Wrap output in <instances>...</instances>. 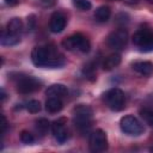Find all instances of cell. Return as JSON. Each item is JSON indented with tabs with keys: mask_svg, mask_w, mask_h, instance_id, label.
<instances>
[{
	"mask_svg": "<svg viewBox=\"0 0 153 153\" xmlns=\"http://www.w3.org/2000/svg\"><path fill=\"white\" fill-rule=\"evenodd\" d=\"M92 109L86 104H79L73 109V122L80 133L90 130L92 124Z\"/></svg>",
	"mask_w": 153,
	"mask_h": 153,
	"instance_id": "cell-1",
	"label": "cell"
},
{
	"mask_svg": "<svg viewBox=\"0 0 153 153\" xmlns=\"http://www.w3.org/2000/svg\"><path fill=\"white\" fill-rule=\"evenodd\" d=\"M62 47L67 50H80L81 53H87L90 51L91 43L86 36H84L80 32H76L62 41Z\"/></svg>",
	"mask_w": 153,
	"mask_h": 153,
	"instance_id": "cell-2",
	"label": "cell"
},
{
	"mask_svg": "<svg viewBox=\"0 0 153 153\" xmlns=\"http://www.w3.org/2000/svg\"><path fill=\"white\" fill-rule=\"evenodd\" d=\"M104 102L112 111H121L126 105V97L122 90L111 88L104 93Z\"/></svg>",
	"mask_w": 153,
	"mask_h": 153,
	"instance_id": "cell-3",
	"label": "cell"
},
{
	"mask_svg": "<svg viewBox=\"0 0 153 153\" xmlns=\"http://www.w3.org/2000/svg\"><path fill=\"white\" fill-rule=\"evenodd\" d=\"M133 43L143 49L149 50L153 48V29L151 27H141L133 35Z\"/></svg>",
	"mask_w": 153,
	"mask_h": 153,
	"instance_id": "cell-4",
	"label": "cell"
},
{
	"mask_svg": "<svg viewBox=\"0 0 153 153\" xmlns=\"http://www.w3.org/2000/svg\"><path fill=\"white\" fill-rule=\"evenodd\" d=\"M120 127H121V130L127 135L137 136L143 133V126L136 117L131 115H127L122 117L120 121Z\"/></svg>",
	"mask_w": 153,
	"mask_h": 153,
	"instance_id": "cell-5",
	"label": "cell"
},
{
	"mask_svg": "<svg viewBox=\"0 0 153 153\" xmlns=\"http://www.w3.org/2000/svg\"><path fill=\"white\" fill-rule=\"evenodd\" d=\"M41 81L33 76H22L17 82V91L22 94H29L41 88Z\"/></svg>",
	"mask_w": 153,
	"mask_h": 153,
	"instance_id": "cell-6",
	"label": "cell"
},
{
	"mask_svg": "<svg viewBox=\"0 0 153 153\" xmlns=\"http://www.w3.org/2000/svg\"><path fill=\"white\" fill-rule=\"evenodd\" d=\"M90 148L92 152H103L108 148V136L104 130L96 129L90 136Z\"/></svg>",
	"mask_w": 153,
	"mask_h": 153,
	"instance_id": "cell-7",
	"label": "cell"
},
{
	"mask_svg": "<svg viewBox=\"0 0 153 153\" xmlns=\"http://www.w3.org/2000/svg\"><path fill=\"white\" fill-rule=\"evenodd\" d=\"M128 42V33L124 29H118L112 31L108 36V44L110 48L115 50H121L127 45Z\"/></svg>",
	"mask_w": 153,
	"mask_h": 153,
	"instance_id": "cell-8",
	"label": "cell"
},
{
	"mask_svg": "<svg viewBox=\"0 0 153 153\" xmlns=\"http://www.w3.org/2000/svg\"><path fill=\"white\" fill-rule=\"evenodd\" d=\"M51 131L54 134V137L57 140V142L63 143L68 139V131L66 129V118L61 117L59 120H55L51 123Z\"/></svg>",
	"mask_w": 153,
	"mask_h": 153,
	"instance_id": "cell-9",
	"label": "cell"
},
{
	"mask_svg": "<svg viewBox=\"0 0 153 153\" xmlns=\"http://www.w3.org/2000/svg\"><path fill=\"white\" fill-rule=\"evenodd\" d=\"M67 24V18L63 13L61 12H54L49 19V29L54 33L61 32Z\"/></svg>",
	"mask_w": 153,
	"mask_h": 153,
	"instance_id": "cell-10",
	"label": "cell"
},
{
	"mask_svg": "<svg viewBox=\"0 0 153 153\" xmlns=\"http://www.w3.org/2000/svg\"><path fill=\"white\" fill-rule=\"evenodd\" d=\"M32 63L37 67H45L48 62V53L45 47H35L31 53Z\"/></svg>",
	"mask_w": 153,
	"mask_h": 153,
	"instance_id": "cell-11",
	"label": "cell"
},
{
	"mask_svg": "<svg viewBox=\"0 0 153 153\" xmlns=\"http://www.w3.org/2000/svg\"><path fill=\"white\" fill-rule=\"evenodd\" d=\"M131 67L136 73L141 75L149 76L153 74V63L149 61H137V62H134Z\"/></svg>",
	"mask_w": 153,
	"mask_h": 153,
	"instance_id": "cell-12",
	"label": "cell"
},
{
	"mask_svg": "<svg viewBox=\"0 0 153 153\" xmlns=\"http://www.w3.org/2000/svg\"><path fill=\"white\" fill-rule=\"evenodd\" d=\"M45 94L48 96V98H50V97L62 98L67 94V87L62 84H54V85H51L47 88Z\"/></svg>",
	"mask_w": 153,
	"mask_h": 153,
	"instance_id": "cell-13",
	"label": "cell"
},
{
	"mask_svg": "<svg viewBox=\"0 0 153 153\" xmlns=\"http://www.w3.org/2000/svg\"><path fill=\"white\" fill-rule=\"evenodd\" d=\"M120 63H121V55L118 53L110 54L103 61V69L104 71H111V69L116 68Z\"/></svg>",
	"mask_w": 153,
	"mask_h": 153,
	"instance_id": "cell-14",
	"label": "cell"
},
{
	"mask_svg": "<svg viewBox=\"0 0 153 153\" xmlns=\"http://www.w3.org/2000/svg\"><path fill=\"white\" fill-rule=\"evenodd\" d=\"M62 108H63V103H62L61 98L50 97L45 102V109H47V111H49L51 114H55V112L61 111Z\"/></svg>",
	"mask_w": 153,
	"mask_h": 153,
	"instance_id": "cell-15",
	"label": "cell"
},
{
	"mask_svg": "<svg viewBox=\"0 0 153 153\" xmlns=\"http://www.w3.org/2000/svg\"><path fill=\"white\" fill-rule=\"evenodd\" d=\"M111 16V10L109 6H99L94 12V19L99 23L106 22Z\"/></svg>",
	"mask_w": 153,
	"mask_h": 153,
	"instance_id": "cell-16",
	"label": "cell"
},
{
	"mask_svg": "<svg viewBox=\"0 0 153 153\" xmlns=\"http://www.w3.org/2000/svg\"><path fill=\"white\" fill-rule=\"evenodd\" d=\"M23 30V23L19 18H12L6 26V31L13 35H19Z\"/></svg>",
	"mask_w": 153,
	"mask_h": 153,
	"instance_id": "cell-17",
	"label": "cell"
},
{
	"mask_svg": "<svg viewBox=\"0 0 153 153\" xmlns=\"http://www.w3.org/2000/svg\"><path fill=\"white\" fill-rule=\"evenodd\" d=\"M19 41H20L19 35H13V33H10L7 31H2V33H1L0 42L2 45H16Z\"/></svg>",
	"mask_w": 153,
	"mask_h": 153,
	"instance_id": "cell-18",
	"label": "cell"
},
{
	"mask_svg": "<svg viewBox=\"0 0 153 153\" xmlns=\"http://www.w3.org/2000/svg\"><path fill=\"white\" fill-rule=\"evenodd\" d=\"M49 127H50V123L47 118H39L36 121V130L38 133H41L42 135H44L48 131Z\"/></svg>",
	"mask_w": 153,
	"mask_h": 153,
	"instance_id": "cell-19",
	"label": "cell"
},
{
	"mask_svg": "<svg viewBox=\"0 0 153 153\" xmlns=\"http://www.w3.org/2000/svg\"><path fill=\"white\" fill-rule=\"evenodd\" d=\"M140 116L142 117V120L151 127H153V110L143 108L140 110Z\"/></svg>",
	"mask_w": 153,
	"mask_h": 153,
	"instance_id": "cell-20",
	"label": "cell"
},
{
	"mask_svg": "<svg viewBox=\"0 0 153 153\" xmlns=\"http://www.w3.org/2000/svg\"><path fill=\"white\" fill-rule=\"evenodd\" d=\"M26 110L29 111V112H31V114H36V112H38L39 110H41V103H39V100H36V99H32V100H29L27 103H26Z\"/></svg>",
	"mask_w": 153,
	"mask_h": 153,
	"instance_id": "cell-21",
	"label": "cell"
},
{
	"mask_svg": "<svg viewBox=\"0 0 153 153\" xmlns=\"http://www.w3.org/2000/svg\"><path fill=\"white\" fill-rule=\"evenodd\" d=\"M72 1H73V5L80 11H88L92 7L88 0H72Z\"/></svg>",
	"mask_w": 153,
	"mask_h": 153,
	"instance_id": "cell-22",
	"label": "cell"
},
{
	"mask_svg": "<svg viewBox=\"0 0 153 153\" xmlns=\"http://www.w3.org/2000/svg\"><path fill=\"white\" fill-rule=\"evenodd\" d=\"M82 73H84V75H85L86 78L93 80V79H94V74H96V67H94V65H93V63H87V65H85V67H84V69H82Z\"/></svg>",
	"mask_w": 153,
	"mask_h": 153,
	"instance_id": "cell-23",
	"label": "cell"
},
{
	"mask_svg": "<svg viewBox=\"0 0 153 153\" xmlns=\"http://www.w3.org/2000/svg\"><path fill=\"white\" fill-rule=\"evenodd\" d=\"M20 141H22L23 143L31 145V143H33L35 137H33V135H32L30 131H27V130H23V131L20 133Z\"/></svg>",
	"mask_w": 153,
	"mask_h": 153,
	"instance_id": "cell-24",
	"label": "cell"
},
{
	"mask_svg": "<svg viewBox=\"0 0 153 153\" xmlns=\"http://www.w3.org/2000/svg\"><path fill=\"white\" fill-rule=\"evenodd\" d=\"M35 24H36V17H35V14H30L27 17V20H26V27H27V30L29 31L33 30Z\"/></svg>",
	"mask_w": 153,
	"mask_h": 153,
	"instance_id": "cell-25",
	"label": "cell"
},
{
	"mask_svg": "<svg viewBox=\"0 0 153 153\" xmlns=\"http://www.w3.org/2000/svg\"><path fill=\"white\" fill-rule=\"evenodd\" d=\"M6 128H7V121H6V117L4 115H1V134L5 135L6 133Z\"/></svg>",
	"mask_w": 153,
	"mask_h": 153,
	"instance_id": "cell-26",
	"label": "cell"
},
{
	"mask_svg": "<svg viewBox=\"0 0 153 153\" xmlns=\"http://www.w3.org/2000/svg\"><path fill=\"white\" fill-rule=\"evenodd\" d=\"M5 99H6V93H5V90L2 88V90H1V102L4 103Z\"/></svg>",
	"mask_w": 153,
	"mask_h": 153,
	"instance_id": "cell-27",
	"label": "cell"
},
{
	"mask_svg": "<svg viewBox=\"0 0 153 153\" xmlns=\"http://www.w3.org/2000/svg\"><path fill=\"white\" fill-rule=\"evenodd\" d=\"M5 1H6V4H8V5H11V6H12V5H16V4L18 2V0H5Z\"/></svg>",
	"mask_w": 153,
	"mask_h": 153,
	"instance_id": "cell-28",
	"label": "cell"
},
{
	"mask_svg": "<svg viewBox=\"0 0 153 153\" xmlns=\"http://www.w3.org/2000/svg\"><path fill=\"white\" fill-rule=\"evenodd\" d=\"M147 1H149V2H153V0H147Z\"/></svg>",
	"mask_w": 153,
	"mask_h": 153,
	"instance_id": "cell-29",
	"label": "cell"
},
{
	"mask_svg": "<svg viewBox=\"0 0 153 153\" xmlns=\"http://www.w3.org/2000/svg\"><path fill=\"white\" fill-rule=\"evenodd\" d=\"M152 149H153V148H152Z\"/></svg>",
	"mask_w": 153,
	"mask_h": 153,
	"instance_id": "cell-30",
	"label": "cell"
}]
</instances>
